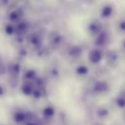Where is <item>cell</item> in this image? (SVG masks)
<instances>
[{"label":"cell","instance_id":"obj_5","mask_svg":"<svg viewBox=\"0 0 125 125\" xmlns=\"http://www.w3.org/2000/svg\"><path fill=\"white\" fill-rule=\"evenodd\" d=\"M117 27H118V30L120 32L125 33V19L120 20L117 24Z\"/></svg>","mask_w":125,"mask_h":125},{"label":"cell","instance_id":"obj_4","mask_svg":"<svg viewBox=\"0 0 125 125\" xmlns=\"http://www.w3.org/2000/svg\"><path fill=\"white\" fill-rule=\"evenodd\" d=\"M108 34L106 33H100L97 37V43L100 45H103L107 43Z\"/></svg>","mask_w":125,"mask_h":125},{"label":"cell","instance_id":"obj_1","mask_svg":"<svg viewBox=\"0 0 125 125\" xmlns=\"http://www.w3.org/2000/svg\"><path fill=\"white\" fill-rule=\"evenodd\" d=\"M114 13V8L110 4L105 5L101 10V14L104 18H110Z\"/></svg>","mask_w":125,"mask_h":125},{"label":"cell","instance_id":"obj_6","mask_svg":"<svg viewBox=\"0 0 125 125\" xmlns=\"http://www.w3.org/2000/svg\"><path fill=\"white\" fill-rule=\"evenodd\" d=\"M123 48H124V50H125V41L124 42V44H123Z\"/></svg>","mask_w":125,"mask_h":125},{"label":"cell","instance_id":"obj_2","mask_svg":"<svg viewBox=\"0 0 125 125\" xmlns=\"http://www.w3.org/2000/svg\"><path fill=\"white\" fill-rule=\"evenodd\" d=\"M102 56H103L102 53L98 50H95V51L92 52L91 56H90V59L93 63H97L101 60Z\"/></svg>","mask_w":125,"mask_h":125},{"label":"cell","instance_id":"obj_3","mask_svg":"<svg viewBox=\"0 0 125 125\" xmlns=\"http://www.w3.org/2000/svg\"><path fill=\"white\" fill-rule=\"evenodd\" d=\"M108 62L111 65H115L118 61V55L114 51L110 52L108 55Z\"/></svg>","mask_w":125,"mask_h":125}]
</instances>
